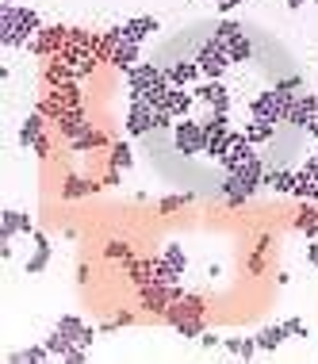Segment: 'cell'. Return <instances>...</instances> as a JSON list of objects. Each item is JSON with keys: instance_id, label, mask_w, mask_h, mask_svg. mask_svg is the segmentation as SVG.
<instances>
[{"instance_id": "obj_1", "label": "cell", "mask_w": 318, "mask_h": 364, "mask_svg": "<svg viewBox=\"0 0 318 364\" xmlns=\"http://www.w3.org/2000/svg\"><path fill=\"white\" fill-rule=\"evenodd\" d=\"M42 31V20L35 8L27 4H0V42L16 46V50H27V42Z\"/></svg>"}, {"instance_id": "obj_2", "label": "cell", "mask_w": 318, "mask_h": 364, "mask_svg": "<svg viewBox=\"0 0 318 364\" xmlns=\"http://www.w3.org/2000/svg\"><path fill=\"white\" fill-rule=\"evenodd\" d=\"M173 146H176V154H181V157H195V154L208 150V130H203V123H195L192 115L188 119H176Z\"/></svg>"}, {"instance_id": "obj_3", "label": "cell", "mask_w": 318, "mask_h": 364, "mask_svg": "<svg viewBox=\"0 0 318 364\" xmlns=\"http://www.w3.org/2000/svg\"><path fill=\"white\" fill-rule=\"evenodd\" d=\"M195 65H200L203 81H222V77H227V69H230L227 46H219L215 39L200 42V46H195Z\"/></svg>"}, {"instance_id": "obj_4", "label": "cell", "mask_w": 318, "mask_h": 364, "mask_svg": "<svg viewBox=\"0 0 318 364\" xmlns=\"http://www.w3.org/2000/svg\"><path fill=\"white\" fill-rule=\"evenodd\" d=\"M284 123L307 130L311 138H318V96H311V92H299V96L292 100V108H288Z\"/></svg>"}, {"instance_id": "obj_5", "label": "cell", "mask_w": 318, "mask_h": 364, "mask_svg": "<svg viewBox=\"0 0 318 364\" xmlns=\"http://www.w3.org/2000/svg\"><path fill=\"white\" fill-rule=\"evenodd\" d=\"M181 295H184L181 284H146V288H138V307L161 319V314L169 311V303L181 300Z\"/></svg>"}, {"instance_id": "obj_6", "label": "cell", "mask_w": 318, "mask_h": 364, "mask_svg": "<svg viewBox=\"0 0 318 364\" xmlns=\"http://www.w3.org/2000/svg\"><path fill=\"white\" fill-rule=\"evenodd\" d=\"M35 230H39V227L31 222V215H23V211H4V215H0V257H4V261L12 257V249H8V246H12L16 234H27V238H31Z\"/></svg>"}, {"instance_id": "obj_7", "label": "cell", "mask_w": 318, "mask_h": 364, "mask_svg": "<svg viewBox=\"0 0 318 364\" xmlns=\"http://www.w3.org/2000/svg\"><path fill=\"white\" fill-rule=\"evenodd\" d=\"M65 42H69V27H65V23H50V27H42V31L27 42V50H31L35 58H54V54H62Z\"/></svg>"}, {"instance_id": "obj_8", "label": "cell", "mask_w": 318, "mask_h": 364, "mask_svg": "<svg viewBox=\"0 0 318 364\" xmlns=\"http://www.w3.org/2000/svg\"><path fill=\"white\" fill-rule=\"evenodd\" d=\"M157 81H169V77H165V69H161V65L138 62L135 69L127 73V92H130V100H142V92H146L149 85H157Z\"/></svg>"}, {"instance_id": "obj_9", "label": "cell", "mask_w": 318, "mask_h": 364, "mask_svg": "<svg viewBox=\"0 0 318 364\" xmlns=\"http://www.w3.org/2000/svg\"><path fill=\"white\" fill-rule=\"evenodd\" d=\"M234 176H238V192L254 200V192L265 188V157H261V154L249 157L246 165H238V169H234Z\"/></svg>"}, {"instance_id": "obj_10", "label": "cell", "mask_w": 318, "mask_h": 364, "mask_svg": "<svg viewBox=\"0 0 318 364\" xmlns=\"http://www.w3.org/2000/svg\"><path fill=\"white\" fill-rule=\"evenodd\" d=\"M203 311H208V303H203V295H188V292H184L181 300H173V303H169V311L161 314V322L176 326V322H184V319H200Z\"/></svg>"}, {"instance_id": "obj_11", "label": "cell", "mask_w": 318, "mask_h": 364, "mask_svg": "<svg viewBox=\"0 0 318 364\" xmlns=\"http://www.w3.org/2000/svg\"><path fill=\"white\" fill-rule=\"evenodd\" d=\"M154 115L157 111L146 104V100H130V108H127V135L130 138H146L149 130H154Z\"/></svg>"}, {"instance_id": "obj_12", "label": "cell", "mask_w": 318, "mask_h": 364, "mask_svg": "<svg viewBox=\"0 0 318 364\" xmlns=\"http://www.w3.org/2000/svg\"><path fill=\"white\" fill-rule=\"evenodd\" d=\"M192 92H195V100L208 104L211 111H230V89L222 85V81H200Z\"/></svg>"}, {"instance_id": "obj_13", "label": "cell", "mask_w": 318, "mask_h": 364, "mask_svg": "<svg viewBox=\"0 0 318 364\" xmlns=\"http://www.w3.org/2000/svg\"><path fill=\"white\" fill-rule=\"evenodd\" d=\"M249 157H257V146L246 138V130H234V142H230V150H227V157H222V173H234L238 165H246Z\"/></svg>"}, {"instance_id": "obj_14", "label": "cell", "mask_w": 318, "mask_h": 364, "mask_svg": "<svg viewBox=\"0 0 318 364\" xmlns=\"http://www.w3.org/2000/svg\"><path fill=\"white\" fill-rule=\"evenodd\" d=\"M165 77H169V85H176V89H195L203 81V73H200V65H195V58H181V62L165 65Z\"/></svg>"}, {"instance_id": "obj_15", "label": "cell", "mask_w": 318, "mask_h": 364, "mask_svg": "<svg viewBox=\"0 0 318 364\" xmlns=\"http://www.w3.org/2000/svg\"><path fill=\"white\" fill-rule=\"evenodd\" d=\"M54 130L62 135V142H73V138L89 135V130H92V123H89L85 108H73V111H62V119L54 123Z\"/></svg>"}, {"instance_id": "obj_16", "label": "cell", "mask_w": 318, "mask_h": 364, "mask_svg": "<svg viewBox=\"0 0 318 364\" xmlns=\"http://www.w3.org/2000/svg\"><path fill=\"white\" fill-rule=\"evenodd\" d=\"M119 31H123V42H138V46H142L149 35L161 31V23H157V16H135V20L119 23Z\"/></svg>"}, {"instance_id": "obj_17", "label": "cell", "mask_w": 318, "mask_h": 364, "mask_svg": "<svg viewBox=\"0 0 318 364\" xmlns=\"http://www.w3.org/2000/svg\"><path fill=\"white\" fill-rule=\"evenodd\" d=\"M100 188H104V181H96V176H65L58 192H62V200H85V195Z\"/></svg>"}, {"instance_id": "obj_18", "label": "cell", "mask_w": 318, "mask_h": 364, "mask_svg": "<svg viewBox=\"0 0 318 364\" xmlns=\"http://www.w3.org/2000/svg\"><path fill=\"white\" fill-rule=\"evenodd\" d=\"M42 81H46V89H58V85H69V81H77V73H73V65L65 62V58H46L42 65Z\"/></svg>"}, {"instance_id": "obj_19", "label": "cell", "mask_w": 318, "mask_h": 364, "mask_svg": "<svg viewBox=\"0 0 318 364\" xmlns=\"http://www.w3.org/2000/svg\"><path fill=\"white\" fill-rule=\"evenodd\" d=\"M31 241H35V254L27 257V276H39V273H46V265H50V238L42 234V230H35L31 234Z\"/></svg>"}, {"instance_id": "obj_20", "label": "cell", "mask_w": 318, "mask_h": 364, "mask_svg": "<svg viewBox=\"0 0 318 364\" xmlns=\"http://www.w3.org/2000/svg\"><path fill=\"white\" fill-rule=\"evenodd\" d=\"M46 123H50V119H46L39 108H35L31 115L23 119V127H20V146H23V150H31V146H35V142H39V138L46 135Z\"/></svg>"}, {"instance_id": "obj_21", "label": "cell", "mask_w": 318, "mask_h": 364, "mask_svg": "<svg viewBox=\"0 0 318 364\" xmlns=\"http://www.w3.org/2000/svg\"><path fill=\"white\" fill-rule=\"evenodd\" d=\"M123 273H127V280L135 288H146V284H154V257H130L127 265H123Z\"/></svg>"}, {"instance_id": "obj_22", "label": "cell", "mask_w": 318, "mask_h": 364, "mask_svg": "<svg viewBox=\"0 0 318 364\" xmlns=\"http://www.w3.org/2000/svg\"><path fill=\"white\" fill-rule=\"evenodd\" d=\"M192 108H195V92L192 89H169V104H165V111H169L173 119H188L192 115Z\"/></svg>"}, {"instance_id": "obj_23", "label": "cell", "mask_w": 318, "mask_h": 364, "mask_svg": "<svg viewBox=\"0 0 318 364\" xmlns=\"http://www.w3.org/2000/svg\"><path fill=\"white\" fill-rule=\"evenodd\" d=\"M292 227L307 238H318V200H303V207H299Z\"/></svg>"}, {"instance_id": "obj_24", "label": "cell", "mask_w": 318, "mask_h": 364, "mask_svg": "<svg viewBox=\"0 0 318 364\" xmlns=\"http://www.w3.org/2000/svg\"><path fill=\"white\" fill-rule=\"evenodd\" d=\"M138 58H142V46H138V42H119L108 65H115L119 73H130V69L138 65Z\"/></svg>"}, {"instance_id": "obj_25", "label": "cell", "mask_w": 318, "mask_h": 364, "mask_svg": "<svg viewBox=\"0 0 318 364\" xmlns=\"http://www.w3.org/2000/svg\"><path fill=\"white\" fill-rule=\"evenodd\" d=\"M288 338H292V334H288V326H284V322L265 326V330L257 334V349H261V353H276V349H280V345H284Z\"/></svg>"}, {"instance_id": "obj_26", "label": "cell", "mask_w": 318, "mask_h": 364, "mask_svg": "<svg viewBox=\"0 0 318 364\" xmlns=\"http://www.w3.org/2000/svg\"><path fill=\"white\" fill-rule=\"evenodd\" d=\"M69 150H73V154H89V150H111V138L104 135V130H96V127H92L89 135L73 138V142H69Z\"/></svg>"}, {"instance_id": "obj_27", "label": "cell", "mask_w": 318, "mask_h": 364, "mask_svg": "<svg viewBox=\"0 0 318 364\" xmlns=\"http://www.w3.org/2000/svg\"><path fill=\"white\" fill-rule=\"evenodd\" d=\"M265 188H273L280 195H292L295 188V169H265Z\"/></svg>"}, {"instance_id": "obj_28", "label": "cell", "mask_w": 318, "mask_h": 364, "mask_svg": "<svg viewBox=\"0 0 318 364\" xmlns=\"http://www.w3.org/2000/svg\"><path fill=\"white\" fill-rule=\"evenodd\" d=\"M227 58H230V65H246L249 58H254V39L242 31L234 42H227Z\"/></svg>"}, {"instance_id": "obj_29", "label": "cell", "mask_w": 318, "mask_h": 364, "mask_svg": "<svg viewBox=\"0 0 318 364\" xmlns=\"http://www.w3.org/2000/svg\"><path fill=\"white\" fill-rule=\"evenodd\" d=\"M230 142H234V130H211L208 135V154L211 161H222V157H227V150H230Z\"/></svg>"}, {"instance_id": "obj_30", "label": "cell", "mask_w": 318, "mask_h": 364, "mask_svg": "<svg viewBox=\"0 0 318 364\" xmlns=\"http://www.w3.org/2000/svg\"><path fill=\"white\" fill-rule=\"evenodd\" d=\"M222 349L230 353V357H242V360H254L257 357V338H222Z\"/></svg>"}, {"instance_id": "obj_31", "label": "cell", "mask_w": 318, "mask_h": 364, "mask_svg": "<svg viewBox=\"0 0 318 364\" xmlns=\"http://www.w3.org/2000/svg\"><path fill=\"white\" fill-rule=\"evenodd\" d=\"M108 165H111V169H119V173L135 169V154H130V142H111V150H108Z\"/></svg>"}, {"instance_id": "obj_32", "label": "cell", "mask_w": 318, "mask_h": 364, "mask_svg": "<svg viewBox=\"0 0 318 364\" xmlns=\"http://www.w3.org/2000/svg\"><path fill=\"white\" fill-rule=\"evenodd\" d=\"M119 42H123V31H119V27H108V31L100 35V42H96V58H100V65L111 62V54H115Z\"/></svg>"}, {"instance_id": "obj_33", "label": "cell", "mask_w": 318, "mask_h": 364, "mask_svg": "<svg viewBox=\"0 0 318 364\" xmlns=\"http://www.w3.org/2000/svg\"><path fill=\"white\" fill-rule=\"evenodd\" d=\"M246 138L254 146H265V142H273L276 138V123H265V119H249V127H246Z\"/></svg>"}, {"instance_id": "obj_34", "label": "cell", "mask_w": 318, "mask_h": 364, "mask_svg": "<svg viewBox=\"0 0 318 364\" xmlns=\"http://www.w3.org/2000/svg\"><path fill=\"white\" fill-rule=\"evenodd\" d=\"M181 280H184L181 268H173V265H169V261H165L161 254L154 257V284H181Z\"/></svg>"}, {"instance_id": "obj_35", "label": "cell", "mask_w": 318, "mask_h": 364, "mask_svg": "<svg viewBox=\"0 0 318 364\" xmlns=\"http://www.w3.org/2000/svg\"><path fill=\"white\" fill-rule=\"evenodd\" d=\"M295 200H318V181L311 173H303V169H295V188H292Z\"/></svg>"}, {"instance_id": "obj_36", "label": "cell", "mask_w": 318, "mask_h": 364, "mask_svg": "<svg viewBox=\"0 0 318 364\" xmlns=\"http://www.w3.org/2000/svg\"><path fill=\"white\" fill-rule=\"evenodd\" d=\"M188 203H195V192H176V195H161V200H157V215H173V211L188 207Z\"/></svg>"}, {"instance_id": "obj_37", "label": "cell", "mask_w": 318, "mask_h": 364, "mask_svg": "<svg viewBox=\"0 0 318 364\" xmlns=\"http://www.w3.org/2000/svg\"><path fill=\"white\" fill-rule=\"evenodd\" d=\"M46 349H50V357H65V353L73 349V338L65 330H58V326H54L50 334H46Z\"/></svg>"}, {"instance_id": "obj_38", "label": "cell", "mask_w": 318, "mask_h": 364, "mask_svg": "<svg viewBox=\"0 0 318 364\" xmlns=\"http://www.w3.org/2000/svg\"><path fill=\"white\" fill-rule=\"evenodd\" d=\"M46 357H50V349H46V341H42V345H31V349H16L8 360H12V364H39Z\"/></svg>"}, {"instance_id": "obj_39", "label": "cell", "mask_w": 318, "mask_h": 364, "mask_svg": "<svg viewBox=\"0 0 318 364\" xmlns=\"http://www.w3.org/2000/svg\"><path fill=\"white\" fill-rule=\"evenodd\" d=\"M173 330L181 334L184 341H200V334L208 330V322H203V314H200V319H184V322H176Z\"/></svg>"}, {"instance_id": "obj_40", "label": "cell", "mask_w": 318, "mask_h": 364, "mask_svg": "<svg viewBox=\"0 0 318 364\" xmlns=\"http://www.w3.org/2000/svg\"><path fill=\"white\" fill-rule=\"evenodd\" d=\"M104 257H108V261H123V265H127V261L135 257V249H130V241H119V238H111L108 246H104Z\"/></svg>"}, {"instance_id": "obj_41", "label": "cell", "mask_w": 318, "mask_h": 364, "mask_svg": "<svg viewBox=\"0 0 318 364\" xmlns=\"http://www.w3.org/2000/svg\"><path fill=\"white\" fill-rule=\"evenodd\" d=\"M238 35H242V23H234V20H222L219 27H215V35H211V39L219 42V46H227V42H234V39H238Z\"/></svg>"}, {"instance_id": "obj_42", "label": "cell", "mask_w": 318, "mask_h": 364, "mask_svg": "<svg viewBox=\"0 0 318 364\" xmlns=\"http://www.w3.org/2000/svg\"><path fill=\"white\" fill-rule=\"evenodd\" d=\"M161 257L169 261L173 268H181V273H184V268H188V254H184L181 246H165V249H161Z\"/></svg>"}, {"instance_id": "obj_43", "label": "cell", "mask_w": 318, "mask_h": 364, "mask_svg": "<svg viewBox=\"0 0 318 364\" xmlns=\"http://www.w3.org/2000/svg\"><path fill=\"white\" fill-rule=\"evenodd\" d=\"M284 326H288V334H292V338H311V330H307V322L303 319H284Z\"/></svg>"}, {"instance_id": "obj_44", "label": "cell", "mask_w": 318, "mask_h": 364, "mask_svg": "<svg viewBox=\"0 0 318 364\" xmlns=\"http://www.w3.org/2000/svg\"><path fill=\"white\" fill-rule=\"evenodd\" d=\"M273 89L276 92H303V77H280Z\"/></svg>"}, {"instance_id": "obj_45", "label": "cell", "mask_w": 318, "mask_h": 364, "mask_svg": "<svg viewBox=\"0 0 318 364\" xmlns=\"http://www.w3.org/2000/svg\"><path fill=\"white\" fill-rule=\"evenodd\" d=\"M62 360H65V364H85V360H89V349H85V345H73V349L65 353Z\"/></svg>"}, {"instance_id": "obj_46", "label": "cell", "mask_w": 318, "mask_h": 364, "mask_svg": "<svg viewBox=\"0 0 318 364\" xmlns=\"http://www.w3.org/2000/svg\"><path fill=\"white\" fill-rule=\"evenodd\" d=\"M100 181H104V188H119V184H123V173H119V169H111V165H108V173L100 176Z\"/></svg>"}, {"instance_id": "obj_47", "label": "cell", "mask_w": 318, "mask_h": 364, "mask_svg": "<svg viewBox=\"0 0 318 364\" xmlns=\"http://www.w3.org/2000/svg\"><path fill=\"white\" fill-rule=\"evenodd\" d=\"M173 123H176V119L169 115V111H157V115H154V130H173Z\"/></svg>"}, {"instance_id": "obj_48", "label": "cell", "mask_w": 318, "mask_h": 364, "mask_svg": "<svg viewBox=\"0 0 318 364\" xmlns=\"http://www.w3.org/2000/svg\"><path fill=\"white\" fill-rule=\"evenodd\" d=\"M31 150H35V157H39V161H46V157H50V138H46V135H42V138H39V142H35V146H31Z\"/></svg>"}, {"instance_id": "obj_49", "label": "cell", "mask_w": 318, "mask_h": 364, "mask_svg": "<svg viewBox=\"0 0 318 364\" xmlns=\"http://www.w3.org/2000/svg\"><path fill=\"white\" fill-rule=\"evenodd\" d=\"M238 4H249V0H215V8H219V16H230Z\"/></svg>"}, {"instance_id": "obj_50", "label": "cell", "mask_w": 318, "mask_h": 364, "mask_svg": "<svg viewBox=\"0 0 318 364\" xmlns=\"http://www.w3.org/2000/svg\"><path fill=\"white\" fill-rule=\"evenodd\" d=\"M200 345H203V349H215V345H222V338H219V334H211V330H203L200 334Z\"/></svg>"}, {"instance_id": "obj_51", "label": "cell", "mask_w": 318, "mask_h": 364, "mask_svg": "<svg viewBox=\"0 0 318 364\" xmlns=\"http://www.w3.org/2000/svg\"><path fill=\"white\" fill-rule=\"evenodd\" d=\"M249 273H265V254H254V257H249Z\"/></svg>"}, {"instance_id": "obj_52", "label": "cell", "mask_w": 318, "mask_h": 364, "mask_svg": "<svg viewBox=\"0 0 318 364\" xmlns=\"http://www.w3.org/2000/svg\"><path fill=\"white\" fill-rule=\"evenodd\" d=\"M303 173H311L314 181H318V157H307V161H303Z\"/></svg>"}, {"instance_id": "obj_53", "label": "cell", "mask_w": 318, "mask_h": 364, "mask_svg": "<svg viewBox=\"0 0 318 364\" xmlns=\"http://www.w3.org/2000/svg\"><path fill=\"white\" fill-rule=\"evenodd\" d=\"M307 261L318 268V241H314V238H311V246H307Z\"/></svg>"}, {"instance_id": "obj_54", "label": "cell", "mask_w": 318, "mask_h": 364, "mask_svg": "<svg viewBox=\"0 0 318 364\" xmlns=\"http://www.w3.org/2000/svg\"><path fill=\"white\" fill-rule=\"evenodd\" d=\"M284 4H288V12H299V8L307 4V0H284Z\"/></svg>"}, {"instance_id": "obj_55", "label": "cell", "mask_w": 318, "mask_h": 364, "mask_svg": "<svg viewBox=\"0 0 318 364\" xmlns=\"http://www.w3.org/2000/svg\"><path fill=\"white\" fill-rule=\"evenodd\" d=\"M0 4H16V0H0Z\"/></svg>"}, {"instance_id": "obj_56", "label": "cell", "mask_w": 318, "mask_h": 364, "mask_svg": "<svg viewBox=\"0 0 318 364\" xmlns=\"http://www.w3.org/2000/svg\"><path fill=\"white\" fill-rule=\"evenodd\" d=\"M307 4H318V0H307Z\"/></svg>"}, {"instance_id": "obj_57", "label": "cell", "mask_w": 318, "mask_h": 364, "mask_svg": "<svg viewBox=\"0 0 318 364\" xmlns=\"http://www.w3.org/2000/svg\"><path fill=\"white\" fill-rule=\"evenodd\" d=\"M314 142H318V138H314ZM314 157H318V154H314Z\"/></svg>"}]
</instances>
